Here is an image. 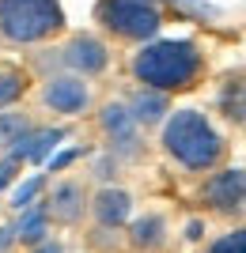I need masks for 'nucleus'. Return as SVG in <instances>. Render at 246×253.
Returning <instances> with one entry per match:
<instances>
[{"mask_svg":"<svg viewBox=\"0 0 246 253\" xmlns=\"http://www.w3.org/2000/svg\"><path fill=\"white\" fill-rule=\"evenodd\" d=\"M167 238V219L163 215H144L133 223V246L137 250H159Z\"/></svg>","mask_w":246,"mask_h":253,"instance_id":"13","label":"nucleus"},{"mask_svg":"<svg viewBox=\"0 0 246 253\" xmlns=\"http://www.w3.org/2000/svg\"><path fill=\"white\" fill-rule=\"evenodd\" d=\"M125 110L137 125H155V121H163V114H167V95H159V91H137Z\"/></svg>","mask_w":246,"mask_h":253,"instance_id":"12","label":"nucleus"},{"mask_svg":"<svg viewBox=\"0 0 246 253\" xmlns=\"http://www.w3.org/2000/svg\"><path fill=\"white\" fill-rule=\"evenodd\" d=\"M61 61L68 64V68H76V72H84V76H95V72L106 68L110 53H106V45L98 42V38H91V34H76L72 42L61 49Z\"/></svg>","mask_w":246,"mask_h":253,"instance_id":"7","label":"nucleus"},{"mask_svg":"<svg viewBox=\"0 0 246 253\" xmlns=\"http://www.w3.org/2000/svg\"><path fill=\"white\" fill-rule=\"evenodd\" d=\"M15 167H19L15 159H4V163H0V189H4V185H8V181L15 178Z\"/></svg>","mask_w":246,"mask_h":253,"instance_id":"21","label":"nucleus"},{"mask_svg":"<svg viewBox=\"0 0 246 253\" xmlns=\"http://www.w3.org/2000/svg\"><path fill=\"white\" fill-rule=\"evenodd\" d=\"M208 253H246V227H235V231H227L224 238H216L208 246Z\"/></svg>","mask_w":246,"mask_h":253,"instance_id":"17","label":"nucleus"},{"mask_svg":"<svg viewBox=\"0 0 246 253\" xmlns=\"http://www.w3.org/2000/svg\"><path fill=\"white\" fill-rule=\"evenodd\" d=\"M84 208H87V197H84V185H80V181H61L53 189V197H49V204H46V211H49L57 223H76L84 215Z\"/></svg>","mask_w":246,"mask_h":253,"instance_id":"9","label":"nucleus"},{"mask_svg":"<svg viewBox=\"0 0 246 253\" xmlns=\"http://www.w3.org/2000/svg\"><path fill=\"white\" fill-rule=\"evenodd\" d=\"M220 102H224L227 117H246V87L243 84H227L224 95H220Z\"/></svg>","mask_w":246,"mask_h":253,"instance_id":"16","label":"nucleus"},{"mask_svg":"<svg viewBox=\"0 0 246 253\" xmlns=\"http://www.w3.org/2000/svg\"><path fill=\"white\" fill-rule=\"evenodd\" d=\"M91 211H95V219L102 227H121L129 219V211H133V197L125 189H102L91 204Z\"/></svg>","mask_w":246,"mask_h":253,"instance_id":"10","label":"nucleus"},{"mask_svg":"<svg viewBox=\"0 0 246 253\" xmlns=\"http://www.w3.org/2000/svg\"><path fill=\"white\" fill-rule=\"evenodd\" d=\"M46 219H49V211L46 208H34V211H27L23 215V223L15 227V234H19L27 246H38V242H46Z\"/></svg>","mask_w":246,"mask_h":253,"instance_id":"14","label":"nucleus"},{"mask_svg":"<svg viewBox=\"0 0 246 253\" xmlns=\"http://www.w3.org/2000/svg\"><path fill=\"white\" fill-rule=\"evenodd\" d=\"M163 148L167 155L186 170H212L224 159V140L208 125V117L197 110H178L163 128Z\"/></svg>","mask_w":246,"mask_h":253,"instance_id":"2","label":"nucleus"},{"mask_svg":"<svg viewBox=\"0 0 246 253\" xmlns=\"http://www.w3.org/2000/svg\"><path fill=\"white\" fill-rule=\"evenodd\" d=\"M23 87H27V84H23V76L4 68V72H0V106H11L15 98L23 95Z\"/></svg>","mask_w":246,"mask_h":253,"instance_id":"18","label":"nucleus"},{"mask_svg":"<svg viewBox=\"0 0 246 253\" xmlns=\"http://www.w3.org/2000/svg\"><path fill=\"white\" fill-rule=\"evenodd\" d=\"M38 253H61V246H57V242H46V246H42Z\"/></svg>","mask_w":246,"mask_h":253,"instance_id":"23","label":"nucleus"},{"mask_svg":"<svg viewBox=\"0 0 246 253\" xmlns=\"http://www.w3.org/2000/svg\"><path fill=\"white\" fill-rule=\"evenodd\" d=\"M27 132H31V121H27L23 114H0V144L15 148Z\"/></svg>","mask_w":246,"mask_h":253,"instance_id":"15","label":"nucleus"},{"mask_svg":"<svg viewBox=\"0 0 246 253\" xmlns=\"http://www.w3.org/2000/svg\"><path fill=\"white\" fill-rule=\"evenodd\" d=\"M95 174H98V178H110V159H102V163H98Z\"/></svg>","mask_w":246,"mask_h":253,"instance_id":"22","label":"nucleus"},{"mask_svg":"<svg viewBox=\"0 0 246 253\" xmlns=\"http://www.w3.org/2000/svg\"><path fill=\"white\" fill-rule=\"evenodd\" d=\"M42 102L53 110V114H84L87 102H91V91H87L84 80L76 76H53L42 91Z\"/></svg>","mask_w":246,"mask_h":253,"instance_id":"6","label":"nucleus"},{"mask_svg":"<svg viewBox=\"0 0 246 253\" xmlns=\"http://www.w3.org/2000/svg\"><path fill=\"white\" fill-rule=\"evenodd\" d=\"M64 27V11L57 0H0V34L8 42L31 45Z\"/></svg>","mask_w":246,"mask_h":253,"instance_id":"3","label":"nucleus"},{"mask_svg":"<svg viewBox=\"0 0 246 253\" xmlns=\"http://www.w3.org/2000/svg\"><path fill=\"white\" fill-rule=\"evenodd\" d=\"M201 72V49L193 42H151L133 57V76L148 91H182Z\"/></svg>","mask_w":246,"mask_h":253,"instance_id":"1","label":"nucleus"},{"mask_svg":"<svg viewBox=\"0 0 246 253\" xmlns=\"http://www.w3.org/2000/svg\"><path fill=\"white\" fill-rule=\"evenodd\" d=\"M61 136H64L61 128H46V132H27V136H23L19 144L11 148V159H15V163H19V159L42 163V159H46L49 151L57 148V140H61Z\"/></svg>","mask_w":246,"mask_h":253,"instance_id":"11","label":"nucleus"},{"mask_svg":"<svg viewBox=\"0 0 246 253\" xmlns=\"http://www.w3.org/2000/svg\"><path fill=\"white\" fill-rule=\"evenodd\" d=\"M201 201L220 215H246V170H220L201 185Z\"/></svg>","mask_w":246,"mask_h":253,"instance_id":"5","label":"nucleus"},{"mask_svg":"<svg viewBox=\"0 0 246 253\" xmlns=\"http://www.w3.org/2000/svg\"><path fill=\"white\" fill-rule=\"evenodd\" d=\"M102 132L110 136V144H114L121 155H137V151H140L137 121L129 117L125 106H106V110H102Z\"/></svg>","mask_w":246,"mask_h":253,"instance_id":"8","label":"nucleus"},{"mask_svg":"<svg viewBox=\"0 0 246 253\" xmlns=\"http://www.w3.org/2000/svg\"><path fill=\"white\" fill-rule=\"evenodd\" d=\"M80 155H84V151H80V148H72V151H61V155H57L53 163H49V170H53V174H57V170H64V167H68V163H72V159H80Z\"/></svg>","mask_w":246,"mask_h":253,"instance_id":"20","label":"nucleus"},{"mask_svg":"<svg viewBox=\"0 0 246 253\" xmlns=\"http://www.w3.org/2000/svg\"><path fill=\"white\" fill-rule=\"evenodd\" d=\"M95 15L106 31L121 34V38H151L163 23L159 8L151 0H98Z\"/></svg>","mask_w":246,"mask_h":253,"instance_id":"4","label":"nucleus"},{"mask_svg":"<svg viewBox=\"0 0 246 253\" xmlns=\"http://www.w3.org/2000/svg\"><path fill=\"white\" fill-rule=\"evenodd\" d=\"M42 185H46V178H31L27 185H19V189L11 193V204H15V208H27V204H31V197L42 189Z\"/></svg>","mask_w":246,"mask_h":253,"instance_id":"19","label":"nucleus"}]
</instances>
